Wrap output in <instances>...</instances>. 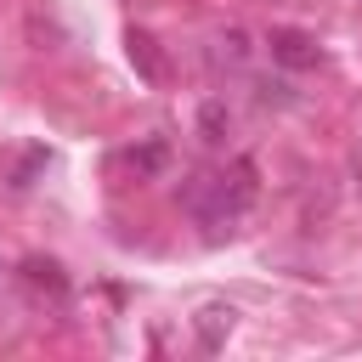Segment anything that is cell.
<instances>
[{
	"instance_id": "cell-1",
	"label": "cell",
	"mask_w": 362,
	"mask_h": 362,
	"mask_svg": "<svg viewBox=\"0 0 362 362\" xmlns=\"http://www.w3.org/2000/svg\"><path fill=\"white\" fill-rule=\"evenodd\" d=\"M266 45H272V57H277L283 68H317V40L300 34V28H272Z\"/></svg>"
},
{
	"instance_id": "cell-2",
	"label": "cell",
	"mask_w": 362,
	"mask_h": 362,
	"mask_svg": "<svg viewBox=\"0 0 362 362\" xmlns=\"http://www.w3.org/2000/svg\"><path fill=\"white\" fill-rule=\"evenodd\" d=\"M232 317H238V311H232V305H221V300H215V305H204V311L192 317L198 345H204V351H221V345H226V334H232Z\"/></svg>"
},
{
	"instance_id": "cell-3",
	"label": "cell",
	"mask_w": 362,
	"mask_h": 362,
	"mask_svg": "<svg viewBox=\"0 0 362 362\" xmlns=\"http://www.w3.org/2000/svg\"><path fill=\"white\" fill-rule=\"evenodd\" d=\"M215 45H221L215 57H221L226 68H243V62H249V34H243V28H221V34H215Z\"/></svg>"
},
{
	"instance_id": "cell-4",
	"label": "cell",
	"mask_w": 362,
	"mask_h": 362,
	"mask_svg": "<svg viewBox=\"0 0 362 362\" xmlns=\"http://www.w3.org/2000/svg\"><path fill=\"white\" fill-rule=\"evenodd\" d=\"M226 124H232V119H226V102H204V107H198V130H204V141H221Z\"/></svg>"
},
{
	"instance_id": "cell-5",
	"label": "cell",
	"mask_w": 362,
	"mask_h": 362,
	"mask_svg": "<svg viewBox=\"0 0 362 362\" xmlns=\"http://www.w3.org/2000/svg\"><path fill=\"white\" fill-rule=\"evenodd\" d=\"M23 272H28V283H40V288H51V294H62V288H68V283H62V272H57L51 260H28Z\"/></svg>"
},
{
	"instance_id": "cell-6",
	"label": "cell",
	"mask_w": 362,
	"mask_h": 362,
	"mask_svg": "<svg viewBox=\"0 0 362 362\" xmlns=\"http://www.w3.org/2000/svg\"><path fill=\"white\" fill-rule=\"evenodd\" d=\"M130 57L141 62L147 79H158V57H153V40H147V34H130Z\"/></svg>"
}]
</instances>
